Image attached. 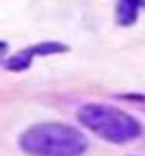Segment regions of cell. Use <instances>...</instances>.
<instances>
[{
    "label": "cell",
    "instance_id": "4",
    "mask_svg": "<svg viewBox=\"0 0 145 156\" xmlns=\"http://www.w3.org/2000/svg\"><path fill=\"white\" fill-rule=\"evenodd\" d=\"M142 7H145V0H118L116 2V23H118V26L128 28V26L135 24Z\"/></svg>",
    "mask_w": 145,
    "mask_h": 156
},
{
    "label": "cell",
    "instance_id": "2",
    "mask_svg": "<svg viewBox=\"0 0 145 156\" xmlns=\"http://www.w3.org/2000/svg\"><path fill=\"white\" fill-rule=\"evenodd\" d=\"M77 117L80 124L109 142H128L140 136V124L126 112L109 105H84Z\"/></svg>",
    "mask_w": 145,
    "mask_h": 156
},
{
    "label": "cell",
    "instance_id": "1",
    "mask_svg": "<svg viewBox=\"0 0 145 156\" xmlns=\"http://www.w3.org/2000/svg\"><path fill=\"white\" fill-rule=\"evenodd\" d=\"M19 144L31 156H82L89 146L80 130L56 122L32 125L21 136Z\"/></svg>",
    "mask_w": 145,
    "mask_h": 156
},
{
    "label": "cell",
    "instance_id": "3",
    "mask_svg": "<svg viewBox=\"0 0 145 156\" xmlns=\"http://www.w3.org/2000/svg\"><path fill=\"white\" fill-rule=\"evenodd\" d=\"M70 50V46L65 45L62 41H43L36 43L32 46H27L19 50L17 53H14L12 57L4 60V69L10 70V72H22V70L29 69L32 64V60L36 57H48V55H58V53H65Z\"/></svg>",
    "mask_w": 145,
    "mask_h": 156
}]
</instances>
